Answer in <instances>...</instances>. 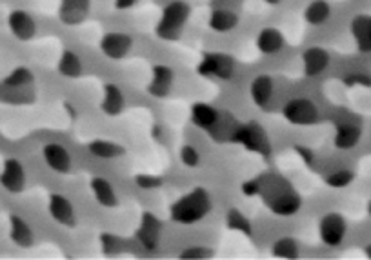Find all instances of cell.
Returning a JSON list of instances; mask_svg holds the SVG:
<instances>
[{
    "instance_id": "obj_16",
    "label": "cell",
    "mask_w": 371,
    "mask_h": 260,
    "mask_svg": "<svg viewBox=\"0 0 371 260\" xmlns=\"http://www.w3.org/2000/svg\"><path fill=\"white\" fill-rule=\"evenodd\" d=\"M352 35L359 49L364 53L371 51V17L370 15H359L352 22Z\"/></svg>"
},
{
    "instance_id": "obj_6",
    "label": "cell",
    "mask_w": 371,
    "mask_h": 260,
    "mask_svg": "<svg viewBox=\"0 0 371 260\" xmlns=\"http://www.w3.org/2000/svg\"><path fill=\"white\" fill-rule=\"evenodd\" d=\"M198 73L204 77H217L230 80L235 75V60L226 53H207L198 66Z\"/></svg>"
},
{
    "instance_id": "obj_27",
    "label": "cell",
    "mask_w": 371,
    "mask_h": 260,
    "mask_svg": "<svg viewBox=\"0 0 371 260\" xmlns=\"http://www.w3.org/2000/svg\"><path fill=\"white\" fill-rule=\"evenodd\" d=\"M58 71L62 73L64 77L68 78H77L80 77L83 73V62H80V57L73 51H66V53L60 57V62H58Z\"/></svg>"
},
{
    "instance_id": "obj_32",
    "label": "cell",
    "mask_w": 371,
    "mask_h": 260,
    "mask_svg": "<svg viewBox=\"0 0 371 260\" xmlns=\"http://www.w3.org/2000/svg\"><path fill=\"white\" fill-rule=\"evenodd\" d=\"M180 160L188 168H197L200 164V155H198V151L193 146H184L182 150H180Z\"/></svg>"
},
{
    "instance_id": "obj_34",
    "label": "cell",
    "mask_w": 371,
    "mask_h": 260,
    "mask_svg": "<svg viewBox=\"0 0 371 260\" xmlns=\"http://www.w3.org/2000/svg\"><path fill=\"white\" fill-rule=\"evenodd\" d=\"M209 257H212V251L198 246L188 248V250L180 253V259H209Z\"/></svg>"
},
{
    "instance_id": "obj_38",
    "label": "cell",
    "mask_w": 371,
    "mask_h": 260,
    "mask_svg": "<svg viewBox=\"0 0 371 260\" xmlns=\"http://www.w3.org/2000/svg\"><path fill=\"white\" fill-rule=\"evenodd\" d=\"M135 2L137 0H117V8L119 10H126V8H131Z\"/></svg>"
},
{
    "instance_id": "obj_2",
    "label": "cell",
    "mask_w": 371,
    "mask_h": 260,
    "mask_svg": "<svg viewBox=\"0 0 371 260\" xmlns=\"http://www.w3.org/2000/svg\"><path fill=\"white\" fill-rule=\"evenodd\" d=\"M261 193H264L271 211L280 217H291L302 207V198L299 197V193H295V189L282 178H275L273 184H264Z\"/></svg>"
},
{
    "instance_id": "obj_8",
    "label": "cell",
    "mask_w": 371,
    "mask_h": 260,
    "mask_svg": "<svg viewBox=\"0 0 371 260\" xmlns=\"http://www.w3.org/2000/svg\"><path fill=\"white\" fill-rule=\"evenodd\" d=\"M0 184L6 191L20 193L26 186V171L20 160L8 159L4 162L2 173H0Z\"/></svg>"
},
{
    "instance_id": "obj_25",
    "label": "cell",
    "mask_w": 371,
    "mask_h": 260,
    "mask_svg": "<svg viewBox=\"0 0 371 260\" xmlns=\"http://www.w3.org/2000/svg\"><path fill=\"white\" fill-rule=\"evenodd\" d=\"M329 15H331V6L326 0H315L304 11V19L308 20L309 24L320 26L329 19Z\"/></svg>"
},
{
    "instance_id": "obj_24",
    "label": "cell",
    "mask_w": 371,
    "mask_h": 260,
    "mask_svg": "<svg viewBox=\"0 0 371 260\" xmlns=\"http://www.w3.org/2000/svg\"><path fill=\"white\" fill-rule=\"evenodd\" d=\"M239 24V17L230 10H217L213 11L209 17V28L217 33H227Z\"/></svg>"
},
{
    "instance_id": "obj_13",
    "label": "cell",
    "mask_w": 371,
    "mask_h": 260,
    "mask_svg": "<svg viewBox=\"0 0 371 260\" xmlns=\"http://www.w3.org/2000/svg\"><path fill=\"white\" fill-rule=\"evenodd\" d=\"M10 29L19 40H29L37 31V24L31 19V15L17 10L10 15Z\"/></svg>"
},
{
    "instance_id": "obj_39",
    "label": "cell",
    "mask_w": 371,
    "mask_h": 260,
    "mask_svg": "<svg viewBox=\"0 0 371 260\" xmlns=\"http://www.w3.org/2000/svg\"><path fill=\"white\" fill-rule=\"evenodd\" d=\"M366 255L371 259V244H370V246H366Z\"/></svg>"
},
{
    "instance_id": "obj_29",
    "label": "cell",
    "mask_w": 371,
    "mask_h": 260,
    "mask_svg": "<svg viewBox=\"0 0 371 260\" xmlns=\"http://www.w3.org/2000/svg\"><path fill=\"white\" fill-rule=\"evenodd\" d=\"M226 224L230 229L239 233H244V235L250 236L251 235V224L246 218L244 213H241L239 209H230L226 215Z\"/></svg>"
},
{
    "instance_id": "obj_35",
    "label": "cell",
    "mask_w": 371,
    "mask_h": 260,
    "mask_svg": "<svg viewBox=\"0 0 371 260\" xmlns=\"http://www.w3.org/2000/svg\"><path fill=\"white\" fill-rule=\"evenodd\" d=\"M262 186H264V178H253V180H250V182L242 186V193H246V195H259L262 191Z\"/></svg>"
},
{
    "instance_id": "obj_30",
    "label": "cell",
    "mask_w": 371,
    "mask_h": 260,
    "mask_svg": "<svg viewBox=\"0 0 371 260\" xmlns=\"http://www.w3.org/2000/svg\"><path fill=\"white\" fill-rule=\"evenodd\" d=\"M353 178H355V175H353L352 171L340 169V171H335V173L329 175V177L326 178V182H328V186H331V188H346V186H350V184L353 182Z\"/></svg>"
},
{
    "instance_id": "obj_1",
    "label": "cell",
    "mask_w": 371,
    "mask_h": 260,
    "mask_svg": "<svg viewBox=\"0 0 371 260\" xmlns=\"http://www.w3.org/2000/svg\"><path fill=\"white\" fill-rule=\"evenodd\" d=\"M212 211V197L204 188H195L180 197L177 202L171 206V218L179 224H195L202 220L207 213Z\"/></svg>"
},
{
    "instance_id": "obj_17",
    "label": "cell",
    "mask_w": 371,
    "mask_h": 260,
    "mask_svg": "<svg viewBox=\"0 0 371 260\" xmlns=\"http://www.w3.org/2000/svg\"><path fill=\"white\" fill-rule=\"evenodd\" d=\"M92 191L95 200L104 207H117L119 206V198H117L115 188L111 186L110 180L102 177H95L92 180Z\"/></svg>"
},
{
    "instance_id": "obj_15",
    "label": "cell",
    "mask_w": 371,
    "mask_h": 260,
    "mask_svg": "<svg viewBox=\"0 0 371 260\" xmlns=\"http://www.w3.org/2000/svg\"><path fill=\"white\" fill-rule=\"evenodd\" d=\"M302 62H304V73H306L308 77H315V75L322 73L324 69L328 68L329 55L328 51L322 48H309L304 51Z\"/></svg>"
},
{
    "instance_id": "obj_10",
    "label": "cell",
    "mask_w": 371,
    "mask_h": 260,
    "mask_svg": "<svg viewBox=\"0 0 371 260\" xmlns=\"http://www.w3.org/2000/svg\"><path fill=\"white\" fill-rule=\"evenodd\" d=\"M133 40L126 33H107L101 42L102 53L111 60H122L131 51Z\"/></svg>"
},
{
    "instance_id": "obj_26",
    "label": "cell",
    "mask_w": 371,
    "mask_h": 260,
    "mask_svg": "<svg viewBox=\"0 0 371 260\" xmlns=\"http://www.w3.org/2000/svg\"><path fill=\"white\" fill-rule=\"evenodd\" d=\"M89 151L98 159H117L124 155V148L111 140H93L89 144Z\"/></svg>"
},
{
    "instance_id": "obj_19",
    "label": "cell",
    "mask_w": 371,
    "mask_h": 260,
    "mask_svg": "<svg viewBox=\"0 0 371 260\" xmlns=\"http://www.w3.org/2000/svg\"><path fill=\"white\" fill-rule=\"evenodd\" d=\"M10 235L11 241L20 248H29L33 246V232H31V227L28 226V222L24 220L19 215H11L10 217Z\"/></svg>"
},
{
    "instance_id": "obj_14",
    "label": "cell",
    "mask_w": 371,
    "mask_h": 260,
    "mask_svg": "<svg viewBox=\"0 0 371 260\" xmlns=\"http://www.w3.org/2000/svg\"><path fill=\"white\" fill-rule=\"evenodd\" d=\"M173 78V69L168 68V66H157V68H153V77H151V83L148 86V92L153 96L162 98V96H166L171 92Z\"/></svg>"
},
{
    "instance_id": "obj_20",
    "label": "cell",
    "mask_w": 371,
    "mask_h": 260,
    "mask_svg": "<svg viewBox=\"0 0 371 260\" xmlns=\"http://www.w3.org/2000/svg\"><path fill=\"white\" fill-rule=\"evenodd\" d=\"M284 46V35L275 28H264L257 37V48L264 55H273Z\"/></svg>"
},
{
    "instance_id": "obj_37",
    "label": "cell",
    "mask_w": 371,
    "mask_h": 260,
    "mask_svg": "<svg viewBox=\"0 0 371 260\" xmlns=\"http://www.w3.org/2000/svg\"><path fill=\"white\" fill-rule=\"evenodd\" d=\"M297 153L302 157L306 164H311V160H313V153H311L308 148H304V146H297Z\"/></svg>"
},
{
    "instance_id": "obj_11",
    "label": "cell",
    "mask_w": 371,
    "mask_h": 260,
    "mask_svg": "<svg viewBox=\"0 0 371 260\" xmlns=\"http://www.w3.org/2000/svg\"><path fill=\"white\" fill-rule=\"evenodd\" d=\"M44 160L49 168L57 173H69L71 171V155L62 144H48L42 150Z\"/></svg>"
},
{
    "instance_id": "obj_18",
    "label": "cell",
    "mask_w": 371,
    "mask_h": 260,
    "mask_svg": "<svg viewBox=\"0 0 371 260\" xmlns=\"http://www.w3.org/2000/svg\"><path fill=\"white\" fill-rule=\"evenodd\" d=\"M273 78L270 75H259L257 78H253V83H251V98L255 102L257 106L264 107L268 102L271 101V96H273Z\"/></svg>"
},
{
    "instance_id": "obj_23",
    "label": "cell",
    "mask_w": 371,
    "mask_h": 260,
    "mask_svg": "<svg viewBox=\"0 0 371 260\" xmlns=\"http://www.w3.org/2000/svg\"><path fill=\"white\" fill-rule=\"evenodd\" d=\"M362 131L359 125L355 124H343L337 128L335 133V146L338 150H353L361 140Z\"/></svg>"
},
{
    "instance_id": "obj_4",
    "label": "cell",
    "mask_w": 371,
    "mask_h": 260,
    "mask_svg": "<svg viewBox=\"0 0 371 260\" xmlns=\"http://www.w3.org/2000/svg\"><path fill=\"white\" fill-rule=\"evenodd\" d=\"M233 140L244 146L246 150L262 155V157H270L271 155L270 137H268L266 130L259 122H248V124L236 125Z\"/></svg>"
},
{
    "instance_id": "obj_5",
    "label": "cell",
    "mask_w": 371,
    "mask_h": 260,
    "mask_svg": "<svg viewBox=\"0 0 371 260\" xmlns=\"http://www.w3.org/2000/svg\"><path fill=\"white\" fill-rule=\"evenodd\" d=\"M284 119L289 124L295 125H311L318 121V110L309 98H293L282 110Z\"/></svg>"
},
{
    "instance_id": "obj_31",
    "label": "cell",
    "mask_w": 371,
    "mask_h": 260,
    "mask_svg": "<svg viewBox=\"0 0 371 260\" xmlns=\"http://www.w3.org/2000/svg\"><path fill=\"white\" fill-rule=\"evenodd\" d=\"M31 80H33V75H31V71L26 68H19V69H15L10 77L6 78V86H11V87L26 86V84H29Z\"/></svg>"
},
{
    "instance_id": "obj_28",
    "label": "cell",
    "mask_w": 371,
    "mask_h": 260,
    "mask_svg": "<svg viewBox=\"0 0 371 260\" xmlns=\"http://www.w3.org/2000/svg\"><path fill=\"white\" fill-rule=\"evenodd\" d=\"M271 251H273V255L279 257V259H297V257H299V244H297L295 239H291V236H284V239H279V241L273 244Z\"/></svg>"
},
{
    "instance_id": "obj_22",
    "label": "cell",
    "mask_w": 371,
    "mask_h": 260,
    "mask_svg": "<svg viewBox=\"0 0 371 260\" xmlns=\"http://www.w3.org/2000/svg\"><path fill=\"white\" fill-rule=\"evenodd\" d=\"M124 110V95H122L121 87L115 84H106L104 87V101H102V111L106 115L113 116L119 115Z\"/></svg>"
},
{
    "instance_id": "obj_9",
    "label": "cell",
    "mask_w": 371,
    "mask_h": 260,
    "mask_svg": "<svg viewBox=\"0 0 371 260\" xmlns=\"http://www.w3.org/2000/svg\"><path fill=\"white\" fill-rule=\"evenodd\" d=\"M160 232H162V222L155 217L153 213H144V215H142V222H140V227L137 229V239L140 241V244H142L146 250L153 251L155 248L159 246Z\"/></svg>"
},
{
    "instance_id": "obj_21",
    "label": "cell",
    "mask_w": 371,
    "mask_h": 260,
    "mask_svg": "<svg viewBox=\"0 0 371 260\" xmlns=\"http://www.w3.org/2000/svg\"><path fill=\"white\" fill-rule=\"evenodd\" d=\"M218 119H221V113L209 104H195L191 107V121L193 124L202 128V130H212L213 125L217 124Z\"/></svg>"
},
{
    "instance_id": "obj_12",
    "label": "cell",
    "mask_w": 371,
    "mask_h": 260,
    "mask_svg": "<svg viewBox=\"0 0 371 260\" xmlns=\"http://www.w3.org/2000/svg\"><path fill=\"white\" fill-rule=\"evenodd\" d=\"M49 215L62 226H75V209L73 204L62 195H51L49 197Z\"/></svg>"
},
{
    "instance_id": "obj_36",
    "label": "cell",
    "mask_w": 371,
    "mask_h": 260,
    "mask_svg": "<svg viewBox=\"0 0 371 260\" xmlns=\"http://www.w3.org/2000/svg\"><path fill=\"white\" fill-rule=\"evenodd\" d=\"M101 241H102V248H104V251H106V253L115 251L117 246L121 244V239H117L115 235H110V233H104Z\"/></svg>"
},
{
    "instance_id": "obj_40",
    "label": "cell",
    "mask_w": 371,
    "mask_h": 260,
    "mask_svg": "<svg viewBox=\"0 0 371 260\" xmlns=\"http://www.w3.org/2000/svg\"><path fill=\"white\" fill-rule=\"evenodd\" d=\"M266 2H268V4H279L280 0H266Z\"/></svg>"
},
{
    "instance_id": "obj_41",
    "label": "cell",
    "mask_w": 371,
    "mask_h": 260,
    "mask_svg": "<svg viewBox=\"0 0 371 260\" xmlns=\"http://www.w3.org/2000/svg\"><path fill=\"white\" fill-rule=\"evenodd\" d=\"M368 211H370V215H371V200H370V206H368Z\"/></svg>"
},
{
    "instance_id": "obj_3",
    "label": "cell",
    "mask_w": 371,
    "mask_h": 260,
    "mask_svg": "<svg viewBox=\"0 0 371 260\" xmlns=\"http://www.w3.org/2000/svg\"><path fill=\"white\" fill-rule=\"evenodd\" d=\"M189 6L182 0H175L169 6H166L162 19L157 26V35L164 40H175L180 35V29L188 22Z\"/></svg>"
},
{
    "instance_id": "obj_7",
    "label": "cell",
    "mask_w": 371,
    "mask_h": 260,
    "mask_svg": "<svg viewBox=\"0 0 371 260\" xmlns=\"http://www.w3.org/2000/svg\"><path fill=\"white\" fill-rule=\"evenodd\" d=\"M347 232L346 218L340 215V213H328L320 218V224H318V233H320V239L326 246H338L343 244L344 236Z\"/></svg>"
},
{
    "instance_id": "obj_33",
    "label": "cell",
    "mask_w": 371,
    "mask_h": 260,
    "mask_svg": "<svg viewBox=\"0 0 371 260\" xmlns=\"http://www.w3.org/2000/svg\"><path fill=\"white\" fill-rule=\"evenodd\" d=\"M137 184L142 189H157L162 186V180L159 177H153V175H139L137 177Z\"/></svg>"
}]
</instances>
